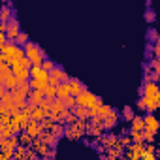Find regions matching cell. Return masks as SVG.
I'll list each match as a JSON object with an SVG mask.
<instances>
[{
    "mask_svg": "<svg viewBox=\"0 0 160 160\" xmlns=\"http://www.w3.org/2000/svg\"><path fill=\"white\" fill-rule=\"evenodd\" d=\"M32 141H34V139H32L27 132H21V134H19V143H21L23 147H30V145H32Z\"/></svg>",
    "mask_w": 160,
    "mask_h": 160,
    "instance_id": "obj_23",
    "label": "cell"
},
{
    "mask_svg": "<svg viewBox=\"0 0 160 160\" xmlns=\"http://www.w3.org/2000/svg\"><path fill=\"white\" fill-rule=\"evenodd\" d=\"M128 136L132 138V141H134V143H143V141H145L143 132H138V130H132V128H130V134H128Z\"/></svg>",
    "mask_w": 160,
    "mask_h": 160,
    "instance_id": "obj_22",
    "label": "cell"
},
{
    "mask_svg": "<svg viewBox=\"0 0 160 160\" xmlns=\"http://www.w3.org/2000/svg\"><path fill=\"white\" fill-rule=\"evenodd\" d=\"M0 85L6 87L8 91L17 89V77H15L12 66H8V64H0Z\"/></svg>",
    "mask_w": 160,
    "mask_h": 160,
    "instance_id": "obj_2",
    "label": "cell"
},
{
    "mask_svg": "<svg viewBox=\"0 0 160 160\" xmlns=\"http://www.w3.org/2000/svg\"><path fill=\"white\" fill-rule=\"evenodd\" d=\"M13 136H15V132L12 130V126H0V141H6Z\"/></svg>",
    "mask_w": 160,
    "mask_h": 160,
    "instance_id": "obj_18",
    "label": "cell"
},
{
    "mask_svg": "<svg viewBox=\"0 0 160 160\" xmlns=\"http://www.w3.org/2000/svg\"><path fill=\"white\" fill-rule=\"evenodd\" d=\"M111 113H113V108H111V106H106V104H104V106L100 108V115H98V117H102V119L106 121V119H108V117H109Z\"/></svg>",
    "mask_w": 160,
    "mask_h": 160,
    "instance_id": "obj_25",
    "label": "cell"
},
{
    "mask_svg": "<svg viewBox=\"0 0 160 160\" xmlns=\"http://www.w3.org/2000/svg\"><path fill=\"white\" fill-rule=\"evenodd\" d=\"M28 42H30V40H28V34H27V32H21V34L17 36V40H15V43H17L19 47H25Z\"/></svg>",
    "mask_w": 160,
    "mask_h": 160,
    "instance_id": "obj_24",
    "label": "cell"
},
{
    "mask_svg": "<svg viewBox=\"0 0 160 160\" xmlns=\"http://www.w3.org/2000/svg\"><path fill=\"white\" fill-rule=\"evenodd\" d=\"M8 32V23H0V34H6Z\"/></svg>",
    "mask_w": 160,
    "mask_h": 160,
    "instance_id": "obj_41",
    "label": "cell"
},
{
    "mask_svg": "<svg viewBox=\"0 0 160 160\" xmlns=\"http://www.w3.org/2000/svg\"><path fill=\"white\" fill-rule=\"evenodd\" d=\"M66 108H64V102L62 100H53V106H51V113H62Z\"/></svg>",
    "mask_w": 160,
    "mask_h": 160,
    "instance_id": "obj_21",
    "label": "cell"
},
{
    "mask_svg": "<svg viewBox=\"0 0 160 160\" xmlns=\"http://www.w3.org/2000/svg\"><path fill=\"white\" fill-rule=\"evenodd\" d=\"M25 55H27V58L32 62V66H43V62L47 60L45 58V51L38 45V43H34V42H28L27 45H25Z\"/></svg>",
    "mask_w": 160,
    "mask_h": 160,
    "instance_id": "obj_1",
    "label": "cell"
},
{
    "mask_svg": "<svg viewBox=\"0 0 160 160\" xmlns=\"http://www.w3.org/2000/svg\"><path fill=\"white\" fill-rule=\"evenodd\" d=\"M117 121H119V111L113 109V113L104 121V130H111L113 126H117Z\"/></svg>",
    "mask_w": 160,
    "mask_h": 160,
    "instance_id": "obj_13",
    "label": "cell"
},
{
    "mask_svg": "<svg viewBox=\"0 0 160 160\" xmlns=\"http://www.w3.org/2000/svg\"><path fill=\"white\" fill-rule=\"evenodd\" d=\"M25 132H27L32 139H36V138H40V136H42V132H43V130H42V126H40V122H38V121H30V124H28V128H27Z\"/></svg>",
    "mask_w": 160,
    "mask_h": 160,
    "instance_id": "obj_9",
    "label": "cell"
},
{
    "mask_svg": "<svg viewBox=\"0 0 160 160\" xmlns=\"http://www.w3.org/2000/svg\"><path fill=\"white\" fill-rule=\"evenodd\" d=\"M12 17H15V12L12 10L10 4H4L2 8H0V23H8Z\"/></svg>",
    "mask_w": 160,
    "mask_h": 160,
    "instance_id": "obj_10",
    "label": "cell"
},
{
    "mask_svg": "<svg viewBox=\"0 0 160 160\" xmlns=\"http://www.w3.org/2000/svg\"><path fill=\"white\" fill-rule=\"evenodd\" d=\"M151 66H152V72L156 75H160V60L158 58H151Z\"/></svg>",
    "mask_w": 160,
    "mask_h": 160,
    "instance_id": "obj_35",
    "label": "cell"
},
{
    "mask_svg": "<svg viewBox=\"0 0 160 160\" xmlns=\"http://www.w3.org/2000/svg\"><path fill=\"white\" fill-rule=\"evenodd\" d=\"M13 119L12 115H0V126H12Z\"/></svg>",
    "mask_w": 160,
    "mask_h": 160,
    "instance_id": "obj_32",
    "label": "cell"
},
{
    "mask_svg": "<svg viewBox=\"0 0 160 160\" xmlns=\"http://www.w3.org/2000/svg\"><path fill=\"white\" fill-rule=\"evenodd\" d=\"M152 53H154V58H156V57H160V38H158V42L152 45Z\"/></svg>",
    "mask_w": 160,
    "mask_h": 160,
    "instance_id": "obj_39",
    "label": "cell"
},
{
    "mask_svg": "<svg viewBox=\"0 0 160 160\" xmlns=\"http://www.w3.org/2000/svg\"><path fill=\"white\" fill-rule=\"evenodd\" d=\"M0 104H2V106H8V108L15 106V98H13V92H12V91L4 92L2 96H0Z\"/></svg>",
    "mask_w": 160,
    "mask_h": 160,
    "instance_id": "obj_16",
    "label": "cell"
},
{
    "mask_svg": "<svg viewBox=\"0 0 160 160\" xmlns=\"http://www.w3.org/2000/svg\"><path fill=\"white\" fill-rule=\"evenodd\" d=\"M0 115H12V108H8V106H2V104H0Z\"/></svg>",
    "mask_w": 160,
    "mask_h": 160,
    "instance_id": "obj_38",
    "label": "cell"
},
{
    "mask_svg": "<svg viewBox=\"0 0 160 160\" xmlns=\"http://www.w3.org/2000/svg\"><path fill=\"white\" fill-rule=\"evenodd\" d=\"M156 154H158V156H160V147H158V151H156Z\"/></svg>",
    "mask_w": 160,
    "mask_h": 160,
    "instance_id": "obj_43",
    "label": "cell"
},
{
    "mask_svg": "<svg viewBox=\"0 0 160 160\" xmlns=\"http://www.w3.org/2000/svg\"><path fill=\"white\" fill-rule=\"evenodd\" d=\"M43 119H47V113H45L42 108H38V109L32 113V121H38V122H40V121H43Z\"/></svg>",
    "mask_w": 160,
    "mask_h": 160,
    "instance_id": "obj_26",
    "label": "cell"
},
{
    "mask_svg": "<svg viewBox=\"0 0 160 160\" xmlns=\"http://www.w3.org/2000/svg\"><path fill=\"white\" fill-rule=\"evenodd\" d=\"M154 17H156V13H154L152 10H147V12H145V19H147L149 23H152V21H154Z\"/></svg>",
    "mask_w": 160,
    "mask_h": 160,
    "instance_id": "obj_37",
    "label": "cell"
},
{
    "mask_svg": "<svg viewBox=\"0 0 160 160\" xmlns=\"http://www.w3.org/2000/svg\"><path fill=\"white\" fill-rule=\"evenodd\" d=\"M40 138H42V141H43V143H47L51 149H53V147L57 145V141H58V138H57L53 132H42V136H40Z\"/></svg>",
    "mask_w": 160,
    "mask_h": 160,
    "instance_id": "obj_14",
    "label": "cell"
},
{
    "mask_svg": "<svg viewBox=\"0 0 160 160\" xmlns=\"http://www.w3.org/2000/svg\"><path fill=\"white\" fill-rule=\"evenodd\" d=\"M98 141L102 143V149H100V151H108V149H113V147L117 145L119 138H117V134H108V136L98 138Z\"/></svg>",
    "mask_w": 160,
    "mask_h": 160,
    "instance_id": "obj_6",
    "label": "cell"
},
{
    "mask_svg": "<svg viewBox=\"0 0 160 160\" xmlns=\"http://www.w3.org/2000/svg\"><path fill=\"white\" fill-rule=\"evenodd\" d=\"M145 149H147V145L145 143H132L124 152V158H128V160H141V156L145 154Z\"/></svg>",
    "mask_w": 160,
    "mask_h": 160,
    "instance_id": "obj_4",
    "label": "cell"
},
{
    "mask_svg": "<svg viewBox=\"0 0 160 160\" xmlns=\"http://www.w3.org/2000/svg\"><path fill=\"white\" fill-rule=\"evenodd\" d=\"M143 138H145L147 145H152V141H154V134H152L151 130H143Z\"/></svg>",
    "mask_w": 160,
    "mask_h": 160,
    "instance_id": "obj_34",
    "label": "cell"
},
{
    "mask_svg": "<svg viewBox=\"0 0 160 160\" xmlns=\"http://www.w3.org/2000/svg\"><path fill=\"white\" fill-rule=\"evenodd\" d=\"M143 121H145V130H151L152 134H156L158 130H160V119H156L154 115H147V117H143Z\"/></svg>",
    "mask_w": 160,
    "mask_h": 160,
    "instance_id": "obj_8",
    "label": "cell"
},
{
    "mask_svg": "<svg viewBox=\"0 0 160 160\" xmlns=\"http://www.w3.org/2000/svg\"><path fill=\"white\" fill-rule=\"evenodd\" d=\"M42 68H43V70H45V72H47V73H51V72H53V70H55V68H57V64H55V62H53V60H45V62H43V66H42Z\"/></svg>",
    "mask_w": 160,
    "mask_h": 160,
    "instance_id": "obj_33",
    "label": "cell"
},
{
    "mask_svg": "<svg viewBox=\"0 0 160 160\" xmlns=\"http://www.w3.org/2000/svg\"><path fill=\"white\" fill-rule=\"evenodd\" d=\"M72 113H73L79 121H89V119H91V109H89V108H73Z\"/></svg>",
    "mask_w": 160,
    "mask_h": 160,
    "instance_id": "obj_11",
    "label": "cell"
},
{
    "mask_svg": "<svg viewBox=\"0 0 160 160\" xmlns=\"http://www.w3.org/2000/svg\"><path fill=\"white\" fill-rule=\"evenodd\" d=\"M43 160H55V151H51V154H49V156H45Z\"/></svg>",
    "mask_w": 160,
    "mask_h": 160,
    "instance_id": "obj_42",
    "label": "cell"
},
{
    "mask_svg": "<svg viewBox=\"0 0 160 160\" xmlns=\"http://www.w3.org/2000/svg\"><path fill=\"white\" fill-rule=\"evenodd\" d=\"M102 134H104V128H100V126H91V124H89L87 136H94V138L98 139V138H102Z\"/></svg>",
    "mask_w": 160,
    "mask_h": 160,
    "instance_id": "obj_20",
    "label": "cell"
},
{
    "mask_svg": "<svg viewBox=\"0 0 160 160\" xmlns=\"http://www.w3.org/2000/svg\"><path fill=\"white\" fill-rule=\"evenodd\" d=\"M130 124H132V130H138V132H143V130H145V121H143V117H138V115H136Z\"/></svg>",
    "mask_w": 160,
    "mask_h": 160,
    "instance_id": "obj_19",
    "label": "cell"
},
{
    "mask_svg": "<svg viewBox=\"0 0 160 160\" xmlns=\"http://www.w3.org/2000/svg\"><path fill=\"white\" fill-rule=\"evenodd\" d=\"M68 85H70V91H72V96H79L81 92H85V91H89L79 79H75V77H72L70 81H68Z\"/></svg>",
    "mask_w": 160,
    "mask_h": 160,
    "instance_id": "obj_7",
    "label": "cell"
},
{
    "mask_svg": "<svg viewBox=\"0 0 160 160\" xmlns=\"http://www.w3.org/2000/svg\"><path fill=\"white\" fill-rule=\"evenodd\" d=\"M122 152H124V151H121V149H115V147L106 151V154H108V156H111V158H122Z\"/></svg>",
    "mask_w": 160,
    "mask_h": 160,
    "instance_id": "obj_30",
    "label": "cell"
},
{
    "mask_svg": "<svg viewBox=\"0 0 160 160\" xmlns=\"http://www.w3.org/2000/svg\"><path fill=\"white\" fill-rule=\"evenodd\" d=\"M122 117H124L126 121H130V122H132V121H134V117H136V115H134V109H132L130 106H126V108L122 109Z\"/></svg>",
    "mask_w": 160,
    "mask_h": 160,
    "instance_id": "obj_28",
    "label": "cell"
},
{
    "mask_svg": "<svg viewBox=\"0 0 160 160\" xmlns=\"http://www.w3.org/2000/svg\"><path fill=\"white\" fill-rule=\"evenodd\" d=\"M32 151H36L40 156H43V158H45V156H49V154H51V151H53V149H51L47 143H43V141H42V138H36V139L32 141Z\"/></svg>",
    "mask_w": 160,
    "mask_h": 160,
    "instance_id": "obj_5",
    "label": "cell"
},
{
    "mask_svg": "<svg viewBox=\"0 0 160 160\" xmlns=\"http://www.w3.org/2000/svg\"><path fill=\"white\" fill-rule=\"evenodd\" d=\"M119 143H121V147H124V151H126L134 141H132V138H130V136H122V138H119Z\"/></svg>",
    "mask_w": 160,
    "mask_h": 160,
    "instance_id": "obj_31",
    "label": "cell"
},
{
    "mask_svg": "<svg viewBox=\"0 0 160 160\" xmlns=\"http://www.w3.org/2000/svg\"><path fill=\"white\" fill-rule=\"evenodd\" d=\"M43 92H45V98H49V100H57V87H51V85H49Z\"/></svg>",
    "mask_w": 160,
    "mask_h": 160,
    "instance_id": "obj_27",
    "label": "cell"
},
{
    "mask_svg": "<svg viewBox=\"0 0 160 160\" xmlns=\"http://www.w3.org/2000/svg\"><path fill=\"white\" fill-rule=\"evenodd\" d=\"M119 160H128V158H124V156H122V158H119Z\"/></svg>",
    "mask_w": 160,
    "mask_h": 160,
    "instance_id": "obj_44",
    "label": "cell"
},
{
    "mask_svg": "<svg viewBox=\"0 0 160 160\" xmlns=\"http://www.w3.org/2000/svg\"><path fill=\"white\" fill-rule=\"evenodd\" d=\"M75 100H77V108H89V109H92V108H100V106H104V100H102L100 96L92 94L91 91L81 92L79 96H75Z\"/></svg>",
    "mask_w": 160,
    "mask_h": 160,
    "instance_id": "obj_3",
    "label": "cell"
},
{
    "mask_svg": "<svg viewBox=\"0 0 160 160\" xmlns=\"http://www.w3.org/2000/svg\"><path fill=\"white\" fill-rule=\"evenodd\" d=\"M45 100V92L43 91H32L30 94H28V102H34V104H42Z\"/></svg>",
    "mask_w": 160,
    "mask_h": 160,
    "instance_id": "obj_15",
    "label": "cell"
},
{
    "mask_svg": "<svg viewBox=\"0 0 160 160\" xmlns=\"http://www.w3.org/2000/svg\"><path fill=\"white\" fill-rule=\"evenodd\" d=\"M51 132H53V134H55L57 138H60V136H64L66 128H64L62 124H57V122H55V124H53V128H51Z\"/></svg>",
    "mask_w": 160,
    "mask_h": 160,
    "instance_id": "obj_29",
    "label": "cell"
},
{
    "mask_svg": "<svg viewBox=\"0 0 160 160\" xmlns=\"http://www.w3.org/2000/svg\"><path fill=\"white\" fill-rule=\"evenodd\" d=\"M68 96H72L70 85H68V83H60V85L57 87V98H58V100H66Z\"/></svg>",
    "mask_w": 160,
    "mask_h": 160,
    "instance_id": "obj_12",
    "label": "cell"
},
{
    "mask_svg": "<svg viewBox=\"0 0 160 160\" xmlns=\"http://www.w3.org/2000/svg\"><path fill=\"white\" fill-rule=\"evenodd\" d=\"M136 106H138V109H141V111H147V108H145V102H143V98H139Z\"/></svg>",
    "mask_w": 160,
    "mask_h": 160,
    "instance_id": "obj_40",
    "label": "cell"
},
{
    "mask_svg": "<svg viewBox=\"0 0 160 160\" xmlns=\"http://www.w3.org/2000/svg\"><path fill=\"white\" fill-rule=\"evenodd\" d=\"M64 136L68 138V139H79V138H81L83 134L81 132H79L73 124H70V126H66V132H64Z\"/></svg>",
    "mask_w": 160,
    "mask_h": 160,
    "instance_id": "obj_17",
    "label": "cell"
},
{
    "mask_svg": "<svg viewBox=\"0 0 160 160\" xmlns=\"http://www.w3.org/2000/svg\"><path fill=\"white\" fill-rule=\"evenodd\" d=\"M147 38H149L151 42H154V43H156V42H158V38H160V32H156V30H149V32H147Z\"/></svg>",
    "mask_w": 160,
    "mask_h": 160,
    "instance_id": "obj_36",
    "label": "cell"
}]
</instances>
